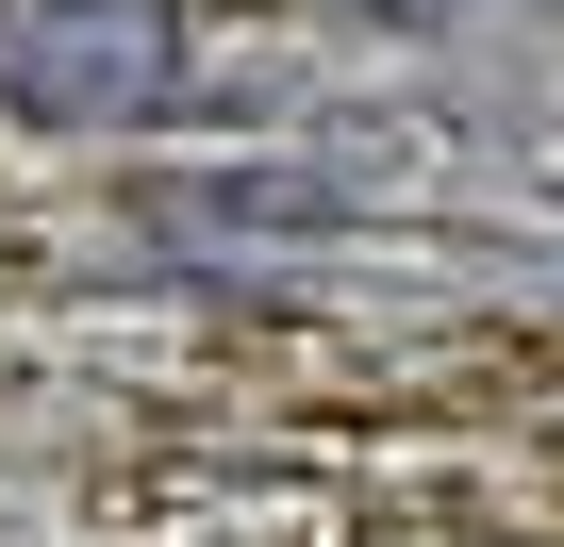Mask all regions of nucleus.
Wrapping results in <instances>:
<instances>
[{
    "label": "nucleus",
    "mask_w": 564,
    "mask_h": 547,
    "mask_svg": "<svg viewBox=\"0 0 564 547\" xmlns=\"http://www.w3.org/2000/svg\"><path fill=\"white\" fill-rule=\"evenodd\" d=\"M183 100V0H0V117L150 133Z\"/></svg>",
    "instance_id": "f257e3e1"
},
{
    "label": "nucleus",
    "mask_w": 564,
    "mask_h": 547,
    "mask_svg": "<svg viewBox=\"0 0 564 547\" xmlns=\"http://www.w3.org/2000/svg\"><path fill=\"white\" fill-rule=\"evenodd\" d=\"M399 18H415V0H399Z\"/></svg>",
    "instance_id": "7ed1b4c3"
},
{
    "label": "nucleus",
    "mask_w": 564,
    "mask_h": 547,
    "mask_svg": "<svg viewBox=\"0 0 564 547\" xmlns=\"http://www.w3.org/2000/svg\"><path fill=\"white\" fill-rule=\"evenodd\" d=\"M415 18H432V0H415Z\"/></svg>",
    "instance_id": "f03ea898"
}]
</instances>
